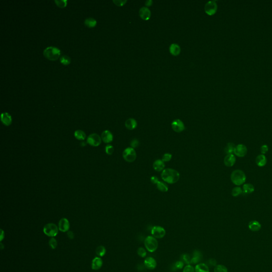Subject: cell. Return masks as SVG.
Instances as JSON below:
<instances>
[{
	"instance_id": "10",
	"label": "cell",
	"mask_w": 272,
	"mask_h": 272,
	"mask_svg": "<svg viewBox=\"0 0 272 272\" xmlns=\"http://www.w3.org/2000/svg\"><path fill=\"white\" fill-rule=\"evenodd\" d=\"M247 148L244 145L239 144L235 146L234 154L239 158H243L247 155Z\"/></svg>"
},
{
	"instance_id": "27",
	"label": "cell",
	"mask_w": 272,
	"mask_h": 272,
	"mask_svg": "<svg viewBox=\"0 0 272 272\" xmlns=\"http://www.w3.org/2000/svg\"><path fill=\"white\" fill-rule=\"evenodd\" d=\"M235 146H236L234 143H229L227 144V145L224 149V152L227 155L233 154V153H234V152H235Z\"/></svg>"
},
{
	"instance_id": "37",
	"label": "cell",
	"mask_w": 272,
	"mask_h": 272,
	"mask_svg": "<svg viewBox=\"0 0 272 272\" xmlns=\"http://www.w3.org/2000/svg\"><path fill=\"white\" fill-rule=\"evenodd\" d=\"M49 245L52 249H55L57 247V241L54 238H51L49 241Z\"/></svg>"
},
{
	"instance_id": "16",
	"label": "cell",
	"mask_w": 272,
	"mask_h": 272,
	"mask_svg": "<svg viewBox=\"0 0 272 272\" xmlns=\"http://www.w3.org/2000/svg\"><path fill=\"white\" fill-rule=\"evenodd\" d=\"M113 136L112 133L109 130H105L102 134V139L105 143H110L112 142Z\"/></svg>"
},
{
	"instance_id": "44",
	"label": "cell",
	"mask_w": 272,
	"mask_h": 272,
	"mask_svg": "<svg viewBox=\"0 0 272 272\" xmlns=\"http://www.w3.org/2000/svg\"><path fill=\"white\" fill-rule=\"evenodd\" d=\"M183 267V263L182 261H178L175 264V267L177 269H182Z\"/></svg>"
},
{
	"instance_id": "31",
	"label": "cell",
	"mask_w": 272,
	"mask_h": 272,
	"mask_svg": "<svg viewBox=\"0 0 272 272\" xmlns=\"http://www.w3.org/2000/svg\"><path fill=\"white\" fill-rule=\"evenodd\" d=\"M157 188L160 191L162 192H165L168 191L167 186L165 183L160 181H158V182L157 183Z\"/></svg>"
},
{
	"instance_id": "47",
	"label": "cell",
	"mask_w": 272,
	"mask_h": 272,
	"mask_svg": "<svg viewBox=\"0 0 272 272\" xmlns=\"http://www.w3.org/2000/svg\"><path fill=\"white\" fill-rule=\"evenodd\" d=\"M67 235H68V237L70 239H73L74 238V234H73V233L72 232V231H68V233H67Z\"/></svg>"
},
{
	"instance_id": "33",
	"label": "cell",
	"mask_w": 272,
	"mask_h": 272,
	"mask_svg": "<svg viewBox=\"0 0 272 272\" xmlns=\"http://www.w3.org/2000/svg\"><path fill=\"white\" fill-rule=\"evenodd\" d=\"M243 193L242 189L239 187H236L232 189V195L233 197H237Z\"/></svg>"
},
{
	"instance_id": "15",
	"label": "cell",
	"mask_w": 272,
	"mask_h": 272,
	"mask_svg": "<svg viewBox=\"0 0 272 272\" xmlns=\"http://www.w3.org/2000/svg\"><path fill=\"white\" fill-rule=\"evenodd\" d=\"M236 162V158L233 154H228L224 159V163L227 167H232L235 165Z\"/></svg>"
},
{
	"instance_id": "4",
	"label": "cell",
	"mask_w": 272,
	"mask_h": 272,
	"mask_svg": "<svg viewBox=\"0 0 272 272\" xmlns=\"http://www.w3.org/2000/svg\"><path fill=\"white\" fill-rule=\"evenodd\" d=\"M144 244L147 250L150 252H155L158 246L157 239L153 236H148L145 240Z\"/></svg>"
},
{
	"instance_id": "28",
	"label": "cell",
	"mask_w": 272,
	"mask_h": 272,
	"mask_svg": "<svg viewBox=\"0 0 272 272\" xmlns=\"http://www.w3.org/2000/svg\"><path fill=\"white\" fill-rule=\"evenodd\" d=\"M194 257L192 259H191L190 263L195 264L198 263V262L201 261L202 256H201V252H199V251H197V250H195L194 252Z\"/></svg>"
},
{
	"instance_id": "29",
	"label": "cell",
	"mask_w": 272,
	"mask_h": 272,
	"mask_svg": "<svg viewBox=\"0 0 272 272\" xmlns=\"http://www.w3.org/2000/svg\"><path fill=\"white\" fill-rule=\"evenodd\" d=\"M75 137L78 140L83 141L86 138V134L83 131L81 130H78L75 132Z\"/></svg>"
},
{
	"instance_id": "42",
	"label": "cell",
	"mask_w": 272,
	"mask_h": 272,
	"mask_svg": "<svg viewBox=\"0 0 272 272\" xmlns=\"http://www.w3.org/2000/svg\"><path fill=\"white\" fill-rule=\"evenodd\" d=\"M268 151V147L266 145H263L261 146V152L262 154H265Z\"/></svg>"
},
{
	"instance_id": "2",
	"label": "cell",
	"mask_w": 272,
	"mask_h": 272,
	"mask_svg": "<svg viewBox=\"0 0 272 272\" xmlns=\"http://www.w3.org/2000/svg\"><path fill=\"white\" fill-rule=\"evenodd\" d=\"M231 180L235 185L239 186L244 184L246 180V176L244 172L241 170H235L231 175Z\"/></svg>"
},
{
	"instance_id": "7",
	"label": "cell",
	"mask_w": 272,
	"mask_h": 272,
	"mask_svg": "<svg viewBox=\"0 0 272 272\" xmlns=\"http://www.w3.org/2000/svg\"><path fill=\"white\" fill-rule=\"evenodd\" d=\"M218 10V4L215 1L208 2L205 6V11L209 16H213L216 13Z\"/></svg>"
},
{
	"instance_id": "34",
	"label": "cell",
	"mask_w": 272,
	"mask_h": 272,
	"mask_svg": "<svg viewBox=\"0 0 272 272\" xmlns=\"http://www.w3.org/2000/svg\"><path fill=\"white\" fill-rule=\"evenodd\" d=\"M214 272H228L227 268L226 266L223 265H217L215 266L214 269Z\"/></svg>"
},
{
	"instance_id": "1",
	"label": "cell",
	"mask_w": 272,
	"mask_h": 272,
	"mask_svg": "<svg viewBox=\"0 0 272 272\" xmlns=\"http://www.w3.org/2000/svg\"><path fill=\"white\" fill-rule=\"evenodd\" d=\"M163 180L169 184L177 182L180 179V174L174 169H164L161 174Z\"/></svg>"
},
{
	"instance_id": "41",
	"label": "cell",
	"mask_w": 272,
	"mask_h": 272,
	"mask_svg": "<svg viewBox=\"0 0 272 272\" xmlns=\"http://www.w3.org/2000/svg\"><path fill=\"white\" fill-rule=\"evenodd\" d=\"M113 3H114L116 6H123L126 3V1H123V0H114Z\"/></svg>"
},
{
	"instance_id": "12",
	"label": "cell",
	"mask_w": 272,
	"mask_h": 272,
	"mask_svg": "<svg viewBox=\"0 0 272 272\" xmlns=\"http://www.w3.org/2000/svg\"><path fill=\"white\" fill-rule=\"evenodd\" d=\"M144 265L147 269L153 270L155 269L157 266V263L155 259L151 257H148L145 259Z\"/></svg>"
},
{
	"instance_id": "45",
	"label": "cell",
	"mask_w": 272,
	"mask_h": 272,
	"mask_svg": "<svg viewBox=\"0 0 272 272\" xmlns=\"http://www.w3.org/2000/svg\"><path fill=\"white\" fill-rule=\"evenodd\" d=\"M182 258H183V261H185L186 263H190L191 259H190V256H189V255H187V254L183 255V256H182Z\"/></svg>"
},
{
	"instance_id": "21",
	"label": "cell",
	"mask_w": 272,
	"mask_h": 272,
	"mask_svg": "<svg viewBox=\"0 0 272 272\" xmlns=\"http://www.w3.org/2000/svg\"><path fill=\"white\" fill-rule=\"evenodd\" d=\"M125 126L127 129L130 130H132L136 129L137 126V122L136 120L133 118H130L125 122Z\"/></svg>"
},
{
	"instance_id": "11",
	"label": "cell",
	"mask_w": 272,
	"mask_h": 272,
	"mask_svg": "<svg viewBox=\"0 0 272 272\" xmlns=\"http://www.w3.org/2000/svg\"><path fill=\"white\" fill-rule=\"evenodd\" d=\"M172 128L175 132L180 133L183 131L185 129V126L182 121L179 119H176L172 122Z\"/></svg>"
},
{
	"instance_id": "8",
	"label": "cell",
	"mask_w": 272,
	"mask_h": 272,
	"mask_svg": "<svg viewBox=\"0 0 272 272\" xmlns=\"http://www.w3.org/2000/svg\"><path fill=\"white\" fill-rule=\"evenodd\" d=\"M151 234L156 239H162L166 235V231L162 226H154L151 230Z\"/></svg>"
},
{
	"instance_id": "20",
	"label": "cell",
	"mask_w": 272,
	"mask_h": 272,
	"mask_svg": "<svg viewBox=\"0 0 272 272\" xmlns=\"http://www.w3.org/2000/svg\"><path fill=\"white\" fill-rule=\"evenodd\" d=\"M103 265V261L100 257H95L92 261V268L94 270L100 269Z\"/></svg>"
},
{
	"instance_id": "30",
	"label": "cell",
	"mask_w": 272,
	"mask_h": 272,
	"mask_svg": "<svg viewBox=\"0 0 272 272\" xmlns=\"http://www.w3.org/2000/svg\"><path fill=\"white\" fill-rule=\"evenodd\" d=\"M60 61L61 63H62L63 65L68 66L71 63V59L68 56H67L66 55H62V57H61L60 58Z\"/></svg>"
},
{
	"instance_id": "32",
	"label": "cell",
	"mask_w": 272,
	"mask_h": 272,
	"mask_svg": "<svg viewBox=\"0 0 272 272\" xmlns=\"http://www.w3.org/2000/svg\"><path fill=\"white\" fill-rule=\"evenodd\" d=\"M106 250L104 246H100L98 247L96 250V254L100 256V257H103L106 254Z\"/></svg>"
},
{
	"instance_id": "38",
	"label": "cell",
	"mask_w": 272,
	"mask_h": 272,
	"mask_svg": "<svg viewBox=\"0 0 272 272\" xmlns=\"http://www.w3.org/2000/svg\"><path fill=\"white\" fill-rule=\"evenodd\" d=\"M172 158V154H171L170 153H165L163 156L162 160H163L164 162H169L170 160H171Z\"/></svg>"
},
{
	"instance_id": "50",
	"label": "cell",
	"mask_w": 272,
	"mask_h": 272,
	"mask_svg": "<svg viewBox=\"0 0 272 272\" xmlns=\"http://www.w3.org/2000/svg\"><path fill=\"white\" fill-rule=\"evenodd\" d=\"M1 239H0V240H1V241H2L3 240V238H4V232H3V231L2 230H1Z\"/></svg>"
},
{
	"instance_id": "22",
	"label": "cell",
	"mask_w": 272,
	"mask_h": 272,
	"mask_svg": "<svg viewBox=\"0 0 272 272\" xmlns=\"http://www.w3.org/2000/svg\"><path fill=\"white\" fill-rule=\"evenodd\" d=\"M170 53L173 56H178L181 52L180 47L177 44H172L169 48Z\"/></svg>"
},
{
	"instance_id": "25",
	"label": "cell",
	"mask_w": 272,
	"mask_h": 272,
	"mask_svg": "<svg viewBox=\"0 0 272 272\" xmlns=\"http://www.w3.org/2000/svg\"><path fill=\"white\" fill-rule=\"evenodd\" d=\"M195 272H209V268L206 264L204 263L199 264L195 268Z\"/></svg>"
},
{
	"instance_id": "39",
	"label": "cell",
	"mask_w": 272,
	"mask_h": 272,
	"mask_svg": "<svg viewBox=\"0 0 272 272\" xmlns=\"http://www.w3.org/2000/svg\"><path fill=\"white\" fill-rule=\"evenodd\" d=\"M114 152V148L111 145H108L105 147V152L108 155H112Z\"/></svg>"
},
{
	"instance_id": "14",
	"label": "cell",
	"mask_w": 272,
	"mask_h": 272,
	"mask_svg": "<svg viewBox=\"0 0 272 272\" xmlns=\"http://www.w3.org/2000/svg\"><path fill=\"white\" fill-rule=\"evenodd\" d=\"M141 18L143 20H148L151 17V12L147 7L141 8L139 11Z\"/></svg>"
},
{
	"instance_id": "46",
	"label": "cell",
	"mask_w": 272,
	"mask_h": 272,
	"mask_svg": "<svg viewBox=\"0 0 272 272\" xmlns=\"http://www.w3.org/2000/svg\"><path fill=\"white\" fill-rule=\"evenodd\" d=\"M150 181L152 182L153 184H157L158 182V181H160L158 180V177H156L155 176H153L150 178Z\"/></svg>"
},
{
	"instance_id": "5",
	"label": "cell",
	"mask_w": 272,
	"mask_h": 272,
	"mask_svg": "<svg viewBox=\"0 0 272 272\" xmlns=\"http://www.w3.org/2000/svg\"><path fill=\"white\" fill-rule=\"evenodd\" d=\"M59 230V227L54 224L49 223L46 224L44 227L43 231L46 235L51 237H54L58 234Z\"/></svg>"
},
{
	"instance_id": "24",
	"label": "cell",
	"mask_w": 272,
	"mask_h": 272,
	"mask_svg": "<svg viewBox=\"0 0 272 272\" xmlns=\"http://www.w3.org/2000/svg\"><path fill=\"white\" fill-rule=\"evenodd\" d=\"M242 190L245 194H250L254 191L255 187L251 183H246L242 187Z\"/></svg>"
},
{
	"instance_id": "17",
	"label": "cell",
	"mask_w": 272,
	"mask_h": 272,
	"mask_svg": "<svg viewBox=\"0 0 272 272\" xmlns=\"http://www.w3.org/2000/svg\"><path fill=\"white\" fill-rule=\"evenodd\" d=\"M248 227L250 230L253 232H257L261 229V225L257 220H252L248 224Z\"/></svg>"
},
{
	"instance_id": "13",
	"label": "cell",
	"mask_w": 272,
	"mask_h": 272,
	"mask_svg": "<svg viewBox=\"0 0 272 272\" xmlns=\"http://www.w3.org/2000/svg\"><path fill=\"white\" fill-rule=\"evenodd\" d=\"M59 229L62 232H65L68 231L70 228V223L69 220L66 218L61 219L59 222Z\"/></svg>"
},
{
	"instance_id": "26",
	"label": "cell",
	"mask_w": 272,
	"mask_h": 272,
	"mask_svg": "<svg viewBox=\"0 0 272 272\" xmlns=\"http://www.w3.org/2000/svg\"><path fill=\"white\" fill-rule=\"evenodd\" d=\"M84 23L88 28H93L97 25V21L94 18H88L85 20Z\"/></svg>"
},
{
	"instance_id": "18",
	"label": "cell",
	"mask_w": 272,
	"mask_h": 272,
	"mask_svg": "<svg viewBox=\"0 0 272 272\" xmlns=\"http://www.w3.org/2000/svg\"><path fill=\"white\" fill-rule=\"evenodd\" d=\"M1 121L6 126H9L12 123L11 116L8 113H3L1 114Z\"/></svg>"
},
{
	"instance_id": "43",
	"label": "cell",
	"mask_w": 272,
	"mask_h": 272,
	"mask_svg": "<svg viewBox=\"0 0 272 272\" xmlns=\"http://www.w3.org/2000/svg\"><path fill=\"white\" fill-rule=\"evenodd\" d=\"M139 141H138L137 139H133V140L131 141L130 146H131L132 148H137L138 146H139Z\"/></svg>"
},
{
	"instance_id": "35",
	"label": "cell",
	"mask_w": 272,
	"mask_h": 272,
	"mask_svg": "<svg viewBox=\"0 0 272 272\" xmlns=\"http://www.w3.org/2000/svg\"><path fill=\"white\" fill-rule=\"evenodd\" d=\"M67 1L66 0H55L54 2L56 3L57 6L60 8H64L67 5Z\"/></svg>"
},
{
	"instance_id": "9",
	"label": "cell",
	"mask_w": 272,
	"mask_h": 272,
	"mask_svg": "<svg viewBox=\"0 0 272 272\" xmlns=\"http://www.w3.org/2000/svg\"><path fill=\"white\" fill-rule=\"evenodd\" d=\"M101 141L102 138H100V136L96 134H93L89 135L87 139V143L91 146L95 147L99 146L101 143Z\"/></svg>"
},
{
	"instance_id": "36",
	"label": "cell",
	"mask_w": 272,
	"mask_h": 272,
	"mask_svg": "<svg viewBox=\"0 0 272 272\" xmlns=\"http://www.w3.org/2000/svg\"><path fill=\"white\" fill-rule=\"evenodd\" d=\"M138 255H139L140 257L142 258H144L147 255V252L146 250L144 249L143 247H139L137 250Z\"/></svg>"
},
{
	"instance_id": "40",
	"label": "cell",
	"mask_w": 272,
	"mask_h": 272,
	"mask_svg": "<svg viewBox=\"0 0 272 272\" xmlns=\"http://www.w3.org/2000/svg\"><path fill=\"white\" fill-rule=\"evenodd\" d=\"M183 272H195V268L190 265H187L183 268Z\"/></svg>"
},
{
	"instance_id": "6",
	"label": "cell",
	"mask_w": 272,
	"mask_h": 272,
	"mask_svg": "<svg viewBox=\"0 0 272 272\" xmlns=\"http://www.w3.org/2000/svg\"><path fill=\"white\" fill-rule=\"evenodd\" d=\"M122 155L124 160L130 163L134 162L137 157V154L135 149L132 147H129L124 149Z\"/></svg>"
},
{
	"instance_id": "48",
	"label": "cell",
	"mask_w": 272,
	"mask_h": 272,
	"mask_svg": "<svg viewBox=\"0 0 272 272\" xmlns=\"http://www.w3.org/2000/svg\"><path fill=\"white\" fill-rule=\"evenodd\" d=\"M209 263L212 266H216V261L214 259H211L209 261Z\"/></svg>"
},
{
	"instance_id": "3",
	"label": "cell",
	"mask_w": 272,
	"mask_h": 272,
	"mask_svg": "<svg viewBox=\"0 0 272 272\" xmlns=\"http://www.w3.org/2000/svg\"><path fill=\"white\" fill-rule=\"evenodd\" d=\"M43 55L49 60H57L60 56V49L54 46H49L44 50Z\"/></svg>"
},
{
	"instance_id": "49",
	"label": "cell",
	"mask_w": 272,
	"mask_h": 272,
	"mask_svg": "<svg viewBox=\"0 0 272 272\" xmlns=\"http://www.w3.org/2000/svg\"><path fill=\"white\" fill-rule=\"evenodd\" d=\"M152 4H153V1L151 0L147 1L146 2V6H152Z\"/></svg>"
},
{
	"instance_id": "23",
	"label": "cell",
	"mask_w": 272,
	"mask_h": 272,
	"mask_svg": "<svg viewBox=\"0 0 272 272\" xmlns=\"http://www.w3.org/2000/svg\"><path fill=\"white\" fill-rule=\"evenodd\" d=\"M164 167L165 165L162 160H155L153 163V168L154 170L157 172H160L162 171H163Z\"/></svg>"
},
{
	"instance_id": "19",
	"label": "cell",
	"mask_w": 272,
	"mask_h": 272,
	"mask_svg": "<svg viewBox=\"0 0 272 272\" xmlns=\"http://www.w3.org/2000/svg\"><path fill=\"white\" fill-rule=\"evenodd\" d=\"M255 161L256 164L259 167L265 166L267 162L266 157L263 154L258 155L256 158Z\"/></svg>"
}]
</instances>
